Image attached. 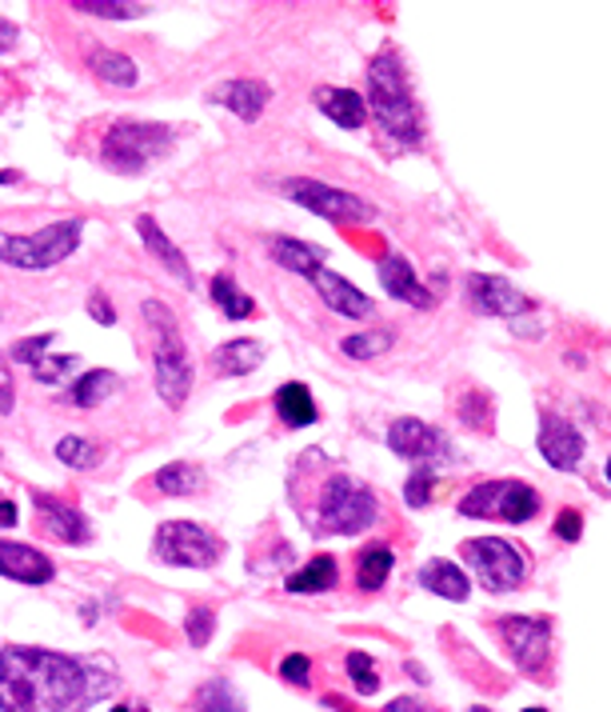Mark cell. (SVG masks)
Listing matches in <instances>:
<instances>
[{
	"label": "cell",
	"instance_id": "cell-25",
	"mask_svg": "<svg viewBox=\"0 0 611 712\" xmlns=\"http://www.w3.org/2000/svg\"><path fill=\"white\" fill-rule=\"evenodd\" d=\"M268 253H272V260L277 265H284V269L292 272H304V277H312V272L320 269L324 253L312 245H301V241H289V236H277L272 245H268Z\"/></svg>",
	"mask_w": 611,
	"mask_h": 712
},
{
	"label": "cell",
	"instance_id": "cell-8",
	"mask_svg": "<svg viewBox=\"0 0 611 712\" xmlns=\"http://www.w3.org/2000/svg\"><path fill=\"white\" fill-rule=\"evenodd\" d=\"M460 552H463V561L480 572L484 588H492V593H512V588L524 584L528 564H524V557L512 549L508 540L475 537V540H463Z\"/></svg>",
	"mask_w": 611,
	"mask_h": 712
},
{
	"label": "cell",
	"instance_id": "cell-16",
	"mask_svg": "<svg viewBox=\"0 0 611 712\" xmlns=\"http://www.w3.org/2000/svg\"><path fill=\"white\" fill-rule=\"evenodd\" d=\"M312 284L320 289V296H324V304L328 308H336V313H344V316H368L372 313V301L364 296V292L356 289V284H348L344 277H336V272H328V269H316L312 272Z\"/></svg>",
	"mask_w": 611,
	"mask_h": 712
},
{
	"label": "cell",
	"instance_id": "cell-37",
	"mask_svg": "<svg viewBox=\"0 0 611 712\" xmlns=\"http://www.w3.org/2000/svg\"><path fill=\"white\" fill-rule=\"evenodd\" d=\"M72 9L96 12V16H137L140 4H120V0H77Z\"/></svg>",
	"mask_w": 611,
	"mask_h": 712
},
{
	"label": "cell",
	"instance_id": "cell-3",
	"mask_svg": "<svg viewBox=\"0 0 611 712\" xmlns=\"http://www.w3.org/2000/svg\"><path fill=\"white\" fill-rule=\"evenodd\" d=\"M144 316L152 325V349H156V385H161V397L180 409L192 388V369H188V352L185 340H180V328H176L173 313L164 304L149 301L144 304Z\"/></svg>",
	"mask_w": 611,
	"mask_h": 712
},
{
	"label": "cell",
	"instance_id": "cell-36",
	"mask_svg": "<svg viewBox=\"0 0 611 712\" xmlns=\"http://www.w3.org/2000/svg\"><path fill=\"white\" fill-rule=\"evenodd\" d=\"M348 673H352V680H356V689L364 692V697L380 689V680H376V668H372V656L352 653V656H348Z\"/></svg>",
	"mask_w": 611,
	"mask_h": 712
},
{
	"label": "cell",
	"instance_id": "cell-29",
	"mask_svg": "<svg viewBox=\"0 0 611 712\" xmlns=\"http://www.w3.org/2000/svg\"><path fill=\"white\" fill-rule=\"evenodd\" d=\"M108 388H116V376L113 373H89L81 376L77 385H72V405H81V409H93V405H101L104 397H108Z\"/></svg>",
	"mask_w": 611,
	"mask_h": 712
},
{
	"label": "cell",
	"instance_id": "cell-30",
	"mask_svg": "<svg viewBox=\"0 0 611 712\" xmlns=\"http://www.w3.org/2000/svg\"><path fill=\"white\" fill-rule=\"evenodd\" d=\"M89 65H93L96 72H101L104 81H113V84H137V65L128 57H120V52H93L89 57Z\"/></svg>",
	"mask_w": 611,
	"mask_h": 712
},
{
	"label": "cell",
	"instance_id": "cell-46",
	"mask_svg": "<svg viewBox=\"0 0 611 712\" xmlns=\"http://www.w3.org/2000/svg\"><path fill=\"white\" fill-rule=\"evenodd\" d=\"M16 525V504L12 501H0V528Z\"/></svg>",
	"mask_w": 611,
	"mask_h": 712
},
{
	"label": "cell",
	"instance_id": "cell-21",
	"mask_svg": "<svg viewBox=\"0 0 611 712\" xmlns=\"http://www.w3.org/2000/svg\"><path fill=\"white\" fill-rule=\"evenodd\" d=\"M216 101L224 108H232L236 117L256 120L268 105V89L260 81H232V84H224V89H220Z\"/></svg>",
	"mask_w": 611,
	"mask_h": 712
},
{
	"label": "cell",
	"instance_id": "cell-41",
	"mask_svg": "<svg viewBox=\"0 0 611 712\" xmlns=\"http://www.w3.org/2000/svg\"><path fill=\"white\" fill-rule=\"evenodd\" d=\"M280 673H284V680H292V685H308V656H289Z\"/></svg>",
	"mask_w": 611,
	"mask_h": 712
},
{
	"label": "cell",
	"instance_id": "cell-19",
	"mask_svg": "<svg viewBox=\"0 0 611 712\" xmlns=\"http://www.w3.org/2000/svg\"><path fill=\"white\" fill-rule=\"evenodd\" d=\"M316 105H320L324 117H332L340 129H360L364 117H368L364 96L352 93V89H316Z\"/></svg>",
	"mask_w": 611,
	"mask_h": 712
},
{
	"label": "cell",
	"instance_id": "cell-33",
	"mask_svg": "<svg viewBox=\"0 0 611 712\" xmlns=\"http://www.w3.org/2000/svg\"><path fill=\"white\" fill-rule=\"evenodd\" d=\"M388 349H392V332H364V337L344 340V352L356 357V361H372V357H380Z\"/></svg>",
	"mask_w": 611,
	"mask_h": 712
},
{
	"label": "cell",
	"instance_id": "cell-22",
	"mask_svg": "<svg viewBox=\"0 0 611 712\" xmlns=\"http://www.w3.org/2000/svg\"><path fill=\"white\" fill-rule=\"evenodd\" d=\"M216 373L220 376H244V373H256L260 361H265V345L260 340H232L224 349H216Z\"/></svg>",
	"mask_w": 611,
	"mask_h": 712
},
{
	"label": "cell",
	"instance_id": "cell-43",
	"mask_svg": "<svg viewBox=\"0 0 611 712\" xmlns=\"http://www.w3.org/2000/svg\"><path fill=\"white\" fill-rule=\"evenodd\" d=\"M69 369H72V357H57L52 364H36V376H40V381H57V376L69 373Z\"/></svg>",
	"mask_w": 611,
	"mask_h": 712
},
{
	"label": "cell",
	"instance_id": "cell-20",
	"mask_svg": "<svg viewBox=\"0 0 611 712\" xmlns=\"http://www.w3.org/2000/svg\"><path fill=\"white\" fill-rule=\"evenodd\" d=\"M388 444H392L396 456H412V460H420V456H432L439 448V436L427 424L412 421V417H404V421H396L392 429H388Z\"/></svg>",
	"mask_w": 611,
	"mask_h": 712
},
{
	"label": "cell",
	"instance_id": "cell-49",
	"mask_svg": "<svg viewBox=\"0 0 611 712\" xmlns=\"http://www.w3.org/2000/svg\"><path fill=\"white\" fill-rule=\"evenodd\" d=\"M475 712H487V709H475Z\"/></svg>",
	"mask_w": 611,
	"mask_h": 712
},
{
	"label": "cell",
	"instance_id": "cell-24",
	"mask_svg": "<svg viewBox=\"0 0 611 712\" xmlns=\"http://www.w3.org/2000/svg\"><path fill=\"white\" fill-rule=\"evenodd\" d=\"M277 412H280V421L284 424H292V429H304V424H312L316 421V400H312V393L304 385H284L277 393Z\"/></svg>",
	"mask_w": 611,
	"mask_h": 712
},
{
	"label": "cell",
	"instance_id": "cell-23",
	"mask_svg": "<svg viewBox=\"0 0 611 712\" xmlns=\"http://www.w3.org/2000/svg\"><path fill=\"white\" fill-rule=\"evenodd\" d=\"M420 584H424L427 593L436 596H448V600H468V576H463L460 569L451 561H432L424 564V572H420Z\"/></svg>",
	"mask_w": 611,
	"mask_h": 712
},
{
	"label": "cell",
	"instance_id": "cell-7",
	"mask_svg": "<svg viewBox=\"0 0 611 712\" xmlns=\"http://www.w3.org/2000/svg\"><path fill=\"white\" fill-rule=\"evenodd\" d=\"M320 521L328 533H344V537L364 533L376 521V497L344 477L328 480L320 497Z\"/></svg>",
	"mask_w": 611,
	"mask_h": 712
},
{
	"label": "cell",
	"instance_id": "cell-2",
	"mask_svg": "<svg viewBox=\"0 0 611 712\" xmlns=\"http://www.w3.org/2000/svg\"><path fill=\"white\" fill-rule=\"evenodd\" d=\"M368 105L380 120V129L392 137V141L415 149L420 137H424V120H420V105L412 96V84H408L404 69L396 52H380L372 60L368 69Z\"/></svg>",
	"mask_w": 611,
	"mask_h": 712
},
{
	"label": "cell",
	"instance_id": "cell-38",
	"mask_svg": "<svg viewBox=\"0 0 611 712\" xmlns=\"http://www.w3.org/2000/svg\"><path fill=\"white\" fill-rule=\"evenodd\" d=\"M555 533H560L564 540H579V533H584V516H579L576 509H564L560 521H555Z\"/></svg>",
	"mask_w": 611,
	"mask_h": 712
},
{
	"label": "cell",
	"instance_id": "cell-48",
	"mask_svg": "<svg viewBox=\"0 0 611 712\" xmlns=\"http://www.w3.org/2000/svg\"><path fill=\"white\" fill-rule=\"evenodd\" d=\"M524 712H543V709H524Z\"/></svg>",
	"mask_w": 611,
	"mask_h": 712
},
{
	"label": "cell",
	"instance_id": "cell-9",
	"mask_svg": "<svg viewBox=\"0 0 611 712\" xmlns=\"http://www.w3.org/2000/svg\"><path fill=\"white\" fill-rule=\"evenodd\" d=\"M284 192H289L301 209L316 212V217H328V221H340V224H364L376 217L372 205H364V200L352 197V192L320 185V180H284Z\"/></svg>",
	"mask_w": 611,
	"mask_h": 712
},
{
	"label": "cell",
	"instance_id": "cell-4",
	"mask_svg": "<svg viewBox=\"0 0 611 712\" xmlns=\"http://www.w3.org/2000/svg\"><path fill=\"white\" fill-rule=\"evenodd\" d=\"M77 241H81V221H60L36 236L0 233V260H4V265H16V269H28V272L52 269V265H60V260L77 248Z\"/></svg>",
	"mask_w": 611,
	"mask_h": 712
},
{
	"label": "cell",
	"instance_id": "cell-1",
	"mask_svg": "<svg viewBox=\"0 0 611 712\" xmlns=\"http://www.w3.org/2000/svg\"><path fill=\"white\" fill-rule=\"evenodd\" d=\"M93 701L84 668L40 649L0 653V709L4 712H77Z\"/></svg>",
	"mask_w": 611,
	"mask_h": 712
},
{
	"label": "cell",
	"instance_id": "cell-28",
	"mask_svg": "<svg viewBox=\"0 0 611 712\" xmlns=\"http://www.w3.org/2000/svg\"><path fill=\"white\" fill-rule=\"evenodd\" d=\"M392 572V549L388 545H376V549H368L364 557H360V588H380L384 576Z\"/></svg>",
	"mask_w": 611,
	"mask_h": 712
},
{
	"label": "cell",
	"instance_id": "cell-26",
	"mask_svg": "<svg viewBox=\"0 0 611 712\" xmlns=\"http://www.w3.org/2000/svg\"><path fill=\"white\" fill-rule=\"evenodd\" d=\"M336 584V561L332 557H316L308 569H301L296 576H289L292 593H324Z\"/></svg>",
	"mask_w": 611,
	"mask_h": 712
},
{
	"label": "cell",
	"instance_id": "cell-45",
	"mask_svg": "<svg viewBox=\"0 0 611 712\" xmlns=\"http://www.w3.org/2000/svg\"><path fill=\"white\" fill-rule=\"evenodd\" d=\"M384 712H436V709H427L424 701H412V697H400V701H392Z\"/></svg>",
	"mask_w": 611,
	"mask_h": 712
},
{
	"label": "cell",
	"instance_id": "cell-15",
	"mask_svg": "<svg viewBox=\"0 0 611 712\" xmlns=\"http://www.w3.org/2000/svg\"><path fill=\"white\" fill-rule=\"evenodd\" d=\"M0 572L24 584H45V581H52V561H48L45 552L28 549V545L0 540Z\"/></svg>",
	"mask_w": 611,
	"mask_h": 712
},
{
	"label": "cell",
	"instance_id": "cell-12",
	"mask_svg": "<svg viewBox=\"0 0 611 712\" xmlns=\"http://www.w3.org/2000/svg\"><path fill=\"white\" fill-rule=\"evenodd\" d=\"M468 292H472V304L480 313L519 316L528 308V296L519 289H512L504 277H484V272H475V277H468Z\"/></svg>",
	"mask_w": 611,
	"mask_h": 712
},
{
	"label": "cell",
	"instance_id": "cell-44",
	"mask_svg": "<svg viewBox=\"0 0 611 712\" xmlns=\"http://www.w3.org/2000/svg\"><path fill=\"white\" fill-rule=\"evenodd\" d=\"M89 308H93V316H96V320H101V325H113V320H116L113 304H104V292H93V301H89Z\"/></svg>",
	"mask_w": 611,
	"mask_h": 712
},
{
	"label": "cell",
	"instance_id": "cell-34",
	"mask_svg": "<svg viewBox=\"0 0 611 712\" xmlns=\"http://www.w3.org/2000/svg\"><path fill=\"white\" fill-rule=\"evenodd\" d=\"M197 709L200 712H240V701L232 697V689L224 685V680H212L208 689H200Z\"/></svg>",
	"mask_w": 611,
	"mask_h": 712
},
{
	"label": "cell",
	"instance_id": "cell-14",
	"mask_svg": "<svg viewBox=\"0 0 611 712\" xmlns=\"http://www.w3.org/2000/svg\"><path fill=\"white\" fill-rule=\"evenodd\" d=\"M33 501H36V513H40V533L64 540V545L89 540V525H84V516L72 504H60L57 497H40V492H36Z\"/></svg>",
	"mask_w": 611,
	"mask_h": 712
},
{
	"label": "cell",
	"instance_id": "cell-42",
	"mask_svg": "<svg viewBox=\"0 0 611 712\" xmlns=\"http://www.w3.org/2000/svg\"><path fill=\"white\" fill-rule=\"evenodd\" d=\"M48 345H52V337H33V340H24V345H16V349H12V357H16V361H33L36 352L40 349H48Z\"/></svg>",
	"mask_w": 611,
	"mask_h": 712
},
{
	"label": "cell",
	"instance_id": "cell-47",
	"mask_svg": "<svg viewBox=\"0 0 611 712\" xmlns=\"http://www.w3.org/2000/svg\"><path fill=\"white\" fill-rule=\"evenodd\" d=\"M113 712H144V709H113Z\"/></svg>",
	"mask_w": 611,
	"mask_h": 712
},
{
	"label": "cell",
	"instance_id": "cell-35",
	"mask_svg": "<svg viewBox=\"0 0 611 712\" xmlns=\"http://www.w3.org/2000/svg\"><path fill=\"white\" fill-rule=\"evenodd\" d=\"M460 417L472 424V429H492V405H487L484 393H468L460 405Z\"/></svg>",
	"mask_w": 611,
	"mask_h": 712
},
{
	"label": "cell",
	"instance_id": "cell-32",
	"mask_svg": "<svg viewBox=\"0 0 611 712\" xmlns=\"http://www.w3.org/2000/svg\"><path fill=\"white\" fill-rule=\"evenodd\" d=\"M57 456L69 468H96L101 465V448H96L93 441H81V436H64V441L57 444Z\"/></svg>",
	"mask_w": 611,
	"mask_h": 712
},
{
	"label": "cell",
	"instance_id": "cell-31",
	"mask_svg": "<svg viewBox=\"0 0 611 712\" xmlns=\"http://www.w3.org/2000/svg\"><path fill=\"white\" fill-rule=\"evenodd\" d=\"M156 485H161V492H173V497L197 492L200 489V468L197 465H168L156 472Z\"/></svg>",
	"mask_w": 611,
	"mask_h": 712
},
{
	"label": "cell",
	"instance_id": "cell-39",
	"mask_svg": "<svg viewBox=\"0 0 611 712\" xmlns=\"http://www.w3.org/2000/svg\"><path fill=\"white\" fill-rule=\"evenodd\" d=\"M188 637H192V644H204L208 637H212V612H208V608H197V612H192V620H188Z\"/></svg>",
	"mask_w": 611,
	"mask_h": 712
},
{
	"label": "cell",
	"instance_id": "cell-5",
	"mask_svg": "<svg viewBox=\"0 0 611 712\" xmlns=\"http://www.w3.org/2000/svg\"><path fill=\"white\" fill-rule=\"evenodd\" d=\"M173 144V132L164 125H140V120H120L108 129L104 137V164L108 168H120V173H140L144 164H152L161 152H168Z\"/></svg>",
	"mask_w": 611,
	"mask_h": 712
},
{
	"label": "cell",
	"instance_id": "cell-10",
	"mask_svg": "<svg viewBox=\"0 0 611 712\" xmlns=\"http://www.w3.org/2000/svg\"><path fill=\"white\" fill-rule=\"evenodd\" d=\"M156 557L164 564H192V569H204V564L220 561V540L204 528L188 525V521H173L156 533Z\"/></svg>",
	"mask_w": 611,
	"mask_h": 712
},
{
	"label": "cell",
	"instance_id": "cell-13",
	"mask_svg": "<svg viewBox=\"0 0 611 712\" xmlns=\"http://www.w3.org/2000/svg\"><path fill=\"white\" fill-rule=\"evenodd\" d=\"M540 453L548 456V465L552 468H576L579 456H584V436H579L564 417H543Z\"/></svg>",
	"mask_w": 611,
	"mask_h": 712
},
{
	"label": "cell",
	"instance_id": "cell-17",
	"mask_svg": "<svg viewBox=\"0 0 611 712\" xmlns=\"http://www.w3.org/2000/svg\"><path fill=\"white\" fill-rule=\"evenodd\" d=\"M380 284L392 296H400V301H408V304H415V308H432L436 304V296L424 289V284L415 281V272H412V265H408L404 257H388L380 265Z\"/></svg>",
	"mask_w": 611,
	"mask_h": 712
},
{
	"label": "cell",
	"instance_id": "cell-18",
	"mask_svg": "<svg viewBox=\"0 0 611 712\" xmlns=\"http://www.w3.org/2000/svg\"><path fill=\"white\" fill-rule=\"evenodd\" d=\"M137 233L144 236V245H149V253L156 260H161L164 269L173 272L176 281L185 284V289H192V272H188V265H185V253H180V248L173 245V241H168V236L161 233V224L152 221V217H140L137 221Z\"/></svg>",
	"mask_w": 611,
	"mask_h": 712
},
{
	"label": "cell",
	"instance_id": "cell-11",
	"mask_svg": "<svg viewBox=\"0 0 611 712\" xmlns=\"http://www.w3.org/2000/svg\"><path fill=\"white\" fill-rule=\"evenodd\" d=\"M500 632H504V641H508L512 656H516L519 665L528 668V673H543L548 649H552V629H548V620L508 617V620H500Z\"/></svg>",
	"mask_w": 611,
	"mask_h": 712
},
{
	"label": "cell",
	"instance_id": "cell-27",
	"mask_svg": "<svg viewBox=\"0 0 611 712\" xmlns=\"http://www.w3.org/2000/svg\"><path fill=\"white\" fill-rule=\"evenodd\" d=\"M212 301H216L220 313L232 316V320L252 316V296H248L236 281H228V277H216V281H212Z\"/></svg>",
	"mask_w": 611,
	"mask_h": 712
},
{
	"label": "cell",
	"instance_id": "cell-40",
	"mask_svg": "<svg viewBox=\"0 0 611 712\" xmlns=\"http://www.w3.org/2000/svg\"><path fill=\"white\" fill-rule=\"evenodd\" d=\"M427 497H432V477H427V472H415V477L408 480V504H412V509H420Z\"/></svg>",
	"mask_w": 611,
	"mask_h": 712
},
{
	"label": "cell",
	"instance_id": "cell-6",
	"mask_svg": "<svg viewBox=\"0 0 611 712\" xmlns=\"http://www.w3.org/2000/svg\"><path fill=\"white\" fill-rule=\"evenodd\" d=\"M540 509V497L524 480H492V485H475L460 501L463 516H496L508 525H524Z\"/></svg>",
	"mask_w": 611,
	"mask_h": 712
}]
</instances>
